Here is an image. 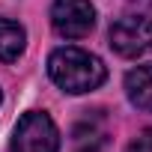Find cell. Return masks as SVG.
Wrapping results in <instances>:
<instances>
[{
	"instance_id": "cell-1",
	"label": "cell",
	"mask_w": 152,
	"mask_h": 152,
	"mask_svg": "<svg viewBox=\"0 0 152 152\" xmlns=\"http://www.w3.org/2000/svg\"><path fill=\"white\" fill-rule=\"evenodd\" d=\"M48 75L63 93L84 96V93H93V90H99L104 84L107 69L96 54H90L84 48H75V45H63V48L51 51Z\"/></svg>"
},
{
	"instance_id": "cell-2",
	"label": "cell",
	"mask_w": 152,
	"mask_h": 152,
	"mask_svg": "<svg viewBox=\"0 0 152 152\" xmlns=\"http://www.w3.org/2000/svg\"><path fill=\"white\" fill-rule=\"evenodd\" d=\"M60 131L45 110H27L12 131V152H57Z\"/></svg>"
},
{
	"instance_id": "cell-3",
	"label": "cell",
	"mask_w": 152,
	"mask_h": 152,
	"mask_svg": "<svg viewBox=\"0 0 152 152\" xmlns=\"http://www.w3.org/2000/svg\"><path fill=\"white\" fill-rule=\"evenodd\" d=\"M107 42L125 60H137V57L152 54V18H146V15H125V18L113 21L110 33H107Z\"/></svg>"
},
{
	"instance_id": "cell-9",
	"label": "cell",
	"mask_w": 152,
	"mask_h": 152,
	"mask_svg": "<svg viewBox=\"0 0 152 152\" xmlns=\"http://www.w3.org/2000/svg\"><path fill=\"white\" fill-rule=\"evenodd\" d=\"M84 152H99V149H84Z\"/></svg>"
},
{
	"instance_id": "cell-6",
	"label": "cell",
	"mask_w": 152,
	"mask_h": 152,
	"mask_svg": "<svg viewBox=\"0 0 152 152\" xmlns=\"http://www.w3.org/2000/svg\"><path fill=\"white\" fill-rule=\"evenodd\" d=\"M27 48V30L12 21V18H0V63H15Z\"/></svg>"
},
{
	"instance_id": "cell-7",
	"label": "cell",
	"mask_w": 152,
	"mask_h": 152,
	"mask_svg": "<svg viewBox=\"0 0 152 152\" xmlns=\"http://www.w3.org/2000/svg\"><path fill=\"white\" fill-rule=\"evenodd\" d=\"M128 152H152V128H143V131L128 143Z\"/></svg>"
},
{
	"instance_id": "cell-5",
	"label": "cell",
	"mask_w": 152,
	"mask_h": 152,
	"mask_svg": "<svg viewBox=\"0 0 152 152\" xmlns=\"http://www.w3.org/2000/svg\"><path fill=\"white\" fill-rule=\"evenodd\" d=\"M125 96L134 107L152 113V66H137L125 75Z\"/></svg>"
},
{
	"instance_id": "cell-10",
	"label": "cell",
	"mask_w": 152,
	"mask_h": 152,
	"mask_svg": "<svg viewBox=\"0 0 152 152\" xmlns=\"http://www.w3.org/2000/svg\"><path fill=\"white\" fill-rule=\"evenodd\" d=\"M0 102H3V93H0Z\"/></svg>"
},
{
	"instance_id": "cell-4",
	"label": "cell",
	"mask_w": 152,
	"mask_h": 152,
	"mask_svg": "<svg viewBox=\"0 0 152 152\" xmlns=\"http://www.w3.org/2000/svg\"><path fill=\"white\" fill-rule=\"evenodd\" d=\"M51 27L63 39H84L96 27V9L90 0H54Z\"/></svg>"
},
{
	"instance_id": "cell-8",
	"label": "cell",
	"mask_w": 152,
	"mask_h": 152,
	"mask_svg": "<svg viewBox=\"0 0 152 152\" xmlns=\"http://www.w3.org/2000/svg\"><path fill=\"white\" fill-rule=\"evenodd\" d=\"M128 3H137V6H146V9H152V0H128Z\"/></svg>"
}]
</instances>
